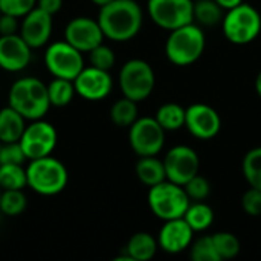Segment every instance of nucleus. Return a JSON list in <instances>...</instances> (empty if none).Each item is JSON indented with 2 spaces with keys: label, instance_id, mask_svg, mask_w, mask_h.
Instances as JSON below:
<instances>
[{
  "label": "nucleus",
  "instance_id": "nucleus-16",
  "mask_svg": "<svg viewBox=\"0 0 261 261\" xmlns=\"http://www.w3.org/2000/svg\"><path fill=\"white\" fill-rule=\"evenodd\" d=\"M52 26H54L52 15L43 11L41 8L35 6L26 15H23V21L20 24L18 34L32 49H37L49 41L52 34Z\"/></svg>",
  "mask_w": 261,
  "mask_h": 261
},
{
  "label": "nucleus",
  "instance_id": "nucleus-39",
  "mask_svg": "<svg viewBox=\"0 0 261 261\" xmlns=\"http://www.w3.org/2000/svg\"><path fill=\"white\" fill-rule=\"evenodd\" d=\"M223 9H226V11H229V9H232V8H236V6H239V5H242L243 3V0H216Z\"/></svg>",
  "mask_w": 261,
  "mask_h": 261
},
{
  "label": "nucleus",
  "instance_id": "nucleus-36",
  "mask_svg": "<svg viewBox=\"0 0 261 261\" xmlns=\"http://www.w3.org/2000/svg\"><path fill=\"white\" fill-rule=\"evenodd\" d=\"M242 205L248 216H252V217L261 216V190L251 187L243 194Z\"/></svg>",
  "mask_w": 261,
  "mask_h": 261
},
{
  "label": "nucleus",
  "instance_id": "nucleus-25",
  "mask_svg": "<svg viewBox=\"0 0 261 261\" xmlns=\"http://www.w3.org/2000/svg\"><path fill=\"white\" fill-rule=\"evenodd\" d=\"M193 14L194 20L202 26H214L223 18V8L216 0H197Z\"/></svg>",
  "mask_w": 261,
  "mask_h": 261
},
{
  "label": "nucleus",
  "instance_id": "nucleus-40",
  "mask_svg": "<svg viewBox=\"0 0 261 261\" xmlns=\"http://www.w3.org/2000/svg\"><path fill=\"white\" fill-rule=\"evenodd\" d=\"M255 90H257L258 96L261 98V72L257 75V80H255Z\"/></svg>",
  "mask_w": 261,
  "mask_h": 261
},
{
  "label": "nucleus",
  "instance_id": "nucleus-41",
  "mask_svg": "<svg viewBox=\"0 0 261 261\" xmlns=\"http://www.w3.org/2000/svg\"><path fill=\"white\" fill-rule=\"evenodd\" d=\"M92 2L101 8V6H104V5H107V3H110V2H113V0H92Z\"/></svg>",
  "mask_w": 261,
  "mask_h": 261
},
{
  "label": "nucleus",
  "instance_id": "nucleus-20",
  "mask_svg": "<svg viewBox=\"0 0 261 261\" xmlns=\"http://www.w3.org/2000/svg\"><path fill=\"white\" fill-rule=\"evenodd\" d=\"M136 176L144 185L150 188L167 180L164 162L156 159V156H141L136 164Z\"/></svg>",
  "mask_w": 261,
  "mask_h": 261
},
{
  "label": "nucleus",
  "instance_id": "nucleus-8",
  "mask_svg": "<svg viewBox=\"0 0 261 261\" xmlns=\"http://www.w3.org/2000/svg\"><path fill=\"white\" fill-rule=\"evenodd\" d=\"M44 64L55 78H66L73 81L84 69V58L83 52L63 40L47 46L44 54Z\"/></svg>",
  "mask_w": 261,
  "mask_h": 261
},
{
  "label": "nucleus",
  "instance_id": "nucleus-14",
  "mask_svg": "<svg viewBox=\"0 0 261 261\" xmlns=\"http://www.w3.org/2000/svg\"><path fill=\"white\" fill-rule=\"evenodd\" d=\"M75 92L89 101H99L104 99L112 92V76L109 70H102L93 66L84 67L78 76L73 80Z\"/></svg>",
  "mask_w": 261,
  "mask_h": 261
},
{
  "label": "nucleus",
  "instance_id": "nucleus-28",
  "mask_svg": "<svg viewBox=\"0 0 261 261\" xmlns=\"http://www.w3.org/2000/svg\"><path fill=\"white\" fill-rule=\"evenodd\" d=\"M28 200L23 190H3L0 199V211L5 216L15 217L26 210Z\"/></svg>",
  "mask_w": 261,
  "mask_h": 261
},
{
  "label": "nucleus",
  "instance_id": "nucleus-5",
  "mask_svg": "<svg viewBox=\"0 0 261 261\" xmlns=\"http://www.w3.org/2000/svg\"><path fill=\"white\" fill-rule=\"evenodd\" d=\"M148 205L161 220H173L185 216L190 206V197L182 185L164 180L150 188Z\"/></svg>",
  "mask_w": 261,
  "mask_h": 261
},
{
  "label": "nucleus",
  "instance_id": "nucleus-11",
  "mask_svg": "<svg viewBox=\"0 0 261 261\" xmlns=\"http://www.w3.org/2000/svg\"><path fill=\"white\" fill-rule=\"evenodd\" d=\"M20 145L29 161L49 156L57 147V130L55 127L41 119H35L32 124L26 125Z\"/></svg>",
  "mask_w": 261,
  "mask_h": 261
},
{
  "label": "nucleus",
  "instance_id": "nucleus-33",
  "mask_svg": "<svg viewBox=\"0 0 261 261\" xmlns=\"http://www.w3.org/2000/svg\"><path fill=\"white\" fill-rule=\"evenodd\" d=\"M26 154L20 145V141L17 142H2L0 148V164H18L23 165L26 161Z\"/></svg>",
  "mask_w": 261,
  "mask_h": 261
},
{
  "label": "nucleus",
  "instance_id": "nucleus-2",
  "mask_svg": "<svg viewBox=\"0 0 261 261\" xmlns=\"http://www.w3.org/2000/svg\"><path fill=\"white\" fill-rule=\"evenodd\" d=\"M8 102L24 119H41L50 107L47 86L34 76L20 78L11 86Z\"/></svg>",
  "mask_w": 261,
  "mask_h": 261
},
{
  "label": "nucleus",
  "instance_id": "nucleus-13",
  "mask_svg": "<svg viewBox=\"0 0 261 261\" xmlns=\"http://www.w3.org/2000/svg\"><path fill=\"white\" fill-rule=\"evenodd\" d=\"M104 34L98 23L90 17H75L64 29V40L80 52H90L102 43Z\"/></svg>",
  "mask_w": 261,
  "mask_h": 261
},
{
  "label": "nucleus",
  "instance_id": "nucleus-29",
  "mask_svg": "<svg viewBox=\"0 0 261 261\" xmlns=\"http://www.w3.org/2000/svg\"><path fill=\"white\" fill-rule=\"evenodd\" d=\"M243 174L251 187L261 190V147L246 153L243 159Z\"/></svg>",
  "mask_w": 261,
  "mask_h": 261
},
{
  "label": "nucleus",
  "instance_id": "nucleus-38",
  "mask_svg": "<svg viewBox=\"0 0 261 261\" xmlns=\"http://www.w3.org/2000/svg\"><path fill=\"white\" fill-rule=\"evenodd\" d=\"M37 6L41 8L43 11L49 12L50 15H54L61 9L63 0H37Z\"/></svg>",
  "mask_w": 261,
  "mask_h": 261
},
{
  "label": "nucleus",
  "instance_id": "nucleus-44",
  "mask_svg": "<svg viewBox=\"0 0 261 261\" xmlns=\"http://www.w3.org/2000/svg\"><path fill=\"white\" fill-rule=\"evenodd\" d=\"M0 14H2V11H0Z\"/></svg>",
  "mask_w": 261,
  "mask_h": 261
},
{
  "label": "nucleus",
  "instance_id": "nucleus-31",
  "mask_svg": "<svg viewBox=\"0 0 261 261\" xmlns=\"http://www.w3.org/2000/svg\"><path fill=\"white\" fill-rule=\"evenodd\" d=\"M191 258L194 261H220L213 237L199 239L191 248Z\"/></svg>",
  "mask_w": 261,
  "mask_h": 261
},
{
  "label": "nucleus",
  "instance_id": "nucleus-10",
  "mask_svg": "<svg viewBox=\"0 0 261 261\" xmlns=\"http://www.w3.org/2000/svg\"><path fill=\"white\" fill-rule=\"evenodd\" d=\"M130 145L139 156H156L165 142V130L156 118H139L130 125Z\"/></svg>",
  "mask_w": 261,
  "mask_h": 261
},
{
  "label": "nucleus",
  "instance_id": "nucleus-43",
  "mask_svg": "<svg viewBox=\"0 0 261 261\" xmlns=\"http://www.w3.org/2000/svg\"><path fill=\"white\" fill-rule=\"evenodd\" d=\"M0 148H2V141H0Z\"/></svg>",
  "mask_w": 261,
  "mask_h": 261
},
{
  "label": "nucleus",
  "instance_id": "nucleus-7",
  "mask_svg": "<svg viewBox=\"0 0 261 261\" xmlns=\"http://www.w3.org/2000/svg\"><path fill=\"white\" fill-rule=\"evenodd\" d=\"M154 72L144 60L127 61L119 72V87L124 96L139 102L148 98L154 89Z\"/></svg>",
  "mask_w": 261,
  "mask_h": 261
},
{
  "label": "nucleus",
  "instance_id": "nucleus-15",
  "mask_svg": "<svg viewBox=\"0 0 261 261\" xmlns=\"http://www.w3.org/2000/svg\"><path fill=\"white\" fill-rule=\"evenodd\" d=\"M222 121L219 113L206 104L197 102L187 109L185 127L199 139H211L220 130Z\"/></svg>",
  "mask_w": 261,
  "mask_h": 261
},
{
  "label": "nucleus",
  "instance_id": "nucleus-24",
  "mask_svg": "<svg viewBox=\"0 0 261 261\" xmlns=\"http://www.w3.org/2000/svg\"><path fill=\"white\" fill-rule=\"evenodd\" d=\"M28 185L26 168L18 164H0V188L23 190Z\"/></svg>",
  "mask_w": 261,
  "mask_h": 261
},
{
  "label": "nucleus",
  "instance_id": "nucleus-32",
  "mask_svg": "<svg viewBox=\"0 0 261 261\" xmlns=\"http://www.w3.org/2000/svg\"><path fill=\"white\" fill-rule=\"evenodd\" d=\"M89 58H90V66L102 69V70H110L116 61L113 50L102 43L89 52Z\"/></svg>",
  "mask_w": 261,
  "mask_h": 261
},
{
  "label": "nucleus",
  "instance_id": "nucleus-23",
  "mask_svg": "<svg viewBox=\"0 0 261 261\" xmlns=\"http://www.w3.org/2000/svg\"><path fill=\"white\" fill-rule=\"evenodd\" d=\"M75 93L76 92H75L73 81L66 80V78H54L47 86L50 106H55V107H66L67 104H70Z\"/></svg>",
  "mask_w": 261,
  "mask_h": 261
},
{
  "label": "nucleus",
  "instance_id": "nucleus-30",
  "mask_svg": "<svg viewBox=\"0 0 261 261\" xmlns=\"http://www.w3.org/2000/svg\"><path fill=\"white\" fill-rule=\"evenodd\" d=\"M213 237L214 246L217 249V254L220 260H231L239 255L240 252V242L239 239L231 232H217Z\"/></svg>",
  "mask_w": 261,
  "mask_h": 261
},
{
  "label": "nucleus",
  "instance_id": "nucleus-18",
  "mask_svg": "<svg viewBox=\"0 0 261 261\" xmlns=\"http://www.w3.org/2000/svg\"><path fill=\"white\" fill-rule=\"evenodd\" d=\"M193 229L184 217L167 220L159 232V246L168 254H179L185 251L193 240Z\"/></svg>",
  "mask_w": 261,
  "mask_h": 261
},
{
  "label": "nucleus",
  "instance_id": "nucleus-35",
  "mask_svg": "<svg viewBox=\"0 0 261 261\" xmlns=\"http://www.w3.org/2000/svg\"><path fill=\"white\" fill-rule=\"evenodd\" d=\"M35 5H37V0H0V11L3 14L23 17L31 9H34Z\"/></svg>",
  "mask_w": 261,
  "mask_h": 261
},
{
  "label": "nucleus",
  "instance_id": "nucleus-34",
  "mask_svg": "<svg viewBox=\"0 0 261 261\" xmlns=\"http://www.w3.org/2000/svg\"><path fill=\"white\" fill-rule=\"evenodd\" d=\"M184 188H185L188 197L193 200H203L210 196V191H211L210 182L200 174H196L193 179H190L184 185Z\"/></svg>",
  "mask_w": 261,
  "mask_h": 261
},
{
  "label": "nucleus",
  "instance_id": "nucleus-42",
  "mask_svg": "<svg viewBox=\"0 0 261 261\" xmlns=\"http://www.w3.org/2000/svg\"><path fill=\"white\" fill-rule=\"evenodd\" d=\"M2 191H3V190H2V188H0V199H2Z\"/></svg>",
  "mask_w": 261,
  "mask_h": 261
},
{
  "label": "nucleus",
  "instance_id": "nucleus-37",
  "mask_svg": "<svg viewBox=\"0 0 261 261\" xmlns=\"http://www.w3.org/2000/svg\"><path fill=\"white\" fill-rule=\"evenodd\" d=\"M18 17L11 15V14H0V35H11L17 34L20 26H18Z\"/></svg>",
  "mask_w": 261,
  "mask_h": 261
},
{
  "label": "nucleus",
  "instance_id": "nucleus-22",
  "mask_svg": "<svg viewBox=\"0 0 261 261\" xmlns=\"http://www.w3.org/2000/svg\"><path fill=\"white\" fill-rule=\"evenodd\" d=\"M185 115H187V110L182 106L176 102H168L159 107L156 113V121L161 124V127L165 132L167 130L173 132L185 125Z\"/></svg>",
  "mask_w": 261,
  "mask_h": 261
},
{
  "label": "nucleus",
  "instance_id": "nucleus-21",
  "mask_svg": "<svg viewBox=\"0 0 261 261\" xmlns=\"http://www.w3.org/2000/svg\"><path fill=\"white\" fill-rule=\"evenodd\" d=\"M158 245L159 243L154 240L153 236L147 232H138L128 240L125 246V254H128L133 261H147L154 257Z\"/></svg>",
  "mask_w": 261,
  "mask_h": 261
},
{
  "label": "nucleus",
  "instance_id": "nucleus-4",
  "mask_svg": "<svg viewBox=\"0 0 261 261\" xmlns=\"http://www.w3.org/2000/svg\"><path fill=\"white\" fill-rule=\"evenodd\" d=\"M203 49L205 34L193 23L171 31L165 44V54L176 66H190L196 63L202 57Z\"/></svg>",
  "mask_w": 261,
  "mask_h": 261
},
{
  "label": "nucleus",
  "instance_id": "nucleus-17",
  "mask_svg": "<svg viewBox=\"0 0 261 261\" xmlns=\"http://www.w3.org/2000/svg\"><path fill=\"white\" fill-rule=\"evenodd\" d=\"M32 47L17 34L0 35V67L6 72H20L31 61Z\"/></svg>",
  "mask_w": 261,
  "mask_h": 261
},
{
  "label": "nucleus",
  "instance_id": "nucleus-3",
  "mask_svg": "<svg viewBox=\"0 0 261 261\" xmlns=\"http://www.w3.org/2000/svg\"><path fill=\"white\" fill-rule=\"evenodd\" d=\"M28 187L41 196H55L67 185V170L64 164L55 158L44 156L32 159L26 167Z\"/></svg>",
  "mask_w": 261,
  "mask_h": 261
},
{
  "label": "nucleus",
  "instance_id": "nucleus-19",
  "mask_svg": "<svg viewBox=\"0 0 261 261\" xmlns=\"http://www.w3.org/2000/svg\"><path fill=\"white\" fill-rule=\"evenodd\" d=\"M26 128L24 118L11 106L0 110V141L17 142Z\"/></svg>",
  "mask_w": 261,
  "mask_h": 261
},
{
  "label": "nucleus",
  "instance_id": "nucleus-27",
  "mask_svg": "<svg viewBox=\"0 0 261 261\" xmlns=\"http://www.w3.org/2000/svg\"><path fill=\"white\" fill-rule=\"evenodd\" d=\"M184 219L187 220V223L191 226L194 232H199L211 226L214 220V213H213V208L208 206L206 203H194L188 206Z\"/></svg>",
  "mask_w": 261,
  "mask_h": 261
},
{
  "label": "nucleus",
  "instance_id": "nucleus-26",
  "mask_svg": "<svg viewBox=\"0 0 261 261\" xmlns=\"http://www.w3.org/2000/svg\"><path fill=\"white\" fill-rule=\"evenodd\" d=\"M110 118L118 127H130L138 119L136 101L127 96L118 99L110 109Z\"/></svg>",
  "mask_w": 261,
  "mask_h": 261
},
{
  "label": "nucleus",
  "instance_id": "nucleus-6",
  "mask_svg": "<svg viewBox=\"0 0 261 261\" xmlns=\"http://www.w3.org/2000/svg\"><path fill=\"white\" fill-rule=\"evenodd\" d=\"M261 31L260 12L246 3L228 11L223 18V34L234 44H248L254 41Z\"/></svg>",
  "mask_w": 261,
  "mask_h": 261
},
{
  "label": "nucleus",
  "instance_id": "nucleus-9",
  "mask_svg": "<svg viewBox=\"0 0 261 261\" xmlns=\"http://www.w3.org/2000/svg\"><path fill=\"white\" fill-rule=\"evenodd\" d=\"M194 3L191 0H148L151 20L168 31H174L194 20Z\"/></svg>",
  "mask_w": 261,
  "mask_h": 261
},
{
  "label": "nucleus",
  "instance_id": "nucleus-1",
  "mask_svg": "<svg viewBox=\"0 0 261 261\" xmlns=\"http://www.w3.org/2000/svg\"><path fill=\"white\" fill-rule=\"evenodd\" d=\"M98 23L113 41L132 40L142 26V11L135 0H113L99 9Z\"/></svg>",
  "mask_w": 261,
  "mask_h": 261
},
{
  "label": "nucleus",
  "instance_id": "nucleus-12",
  "mask_svg": "<svg viewBox=\"0 0 261 261\" xmlns=\"http://www.w3.org/2000/svg\"><path fill=\"white\" fill-rule=\"evenodd\" d=\"M164 167L167 180L184 187L190 179L199 174L200 161L193 148L187 145H177L167 153Z\"/></svg>",
  "mask_w": 261,
  "mask_h": 261
}]
</instances>
